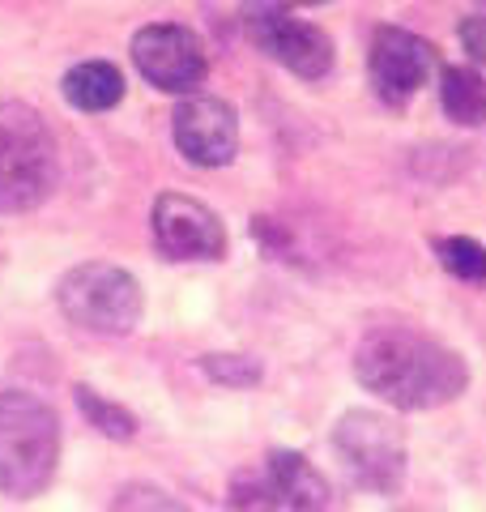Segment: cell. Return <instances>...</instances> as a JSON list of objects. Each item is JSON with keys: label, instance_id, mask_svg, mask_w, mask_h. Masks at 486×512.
<instances>
[{"label": "cell", "instance_id": "obj_1", "mask_svg": "<svg viewBox=\"0 0 486 512\" xmlns=\"http://www.w3.org/2000/svg\"><path fill=\"white\" fill-rule=\"evenodd\" d=\"M354 376L397 410H440L469 389V367L452 346L410 325H380L354 350Z\"/></svg>", "mask_w": 486, "mask_h": 512}, {"label": "cell", "instance_id": "obj_2", "mask_svg": "<svg viewBox=\"0 0 486 512\" xmlns=\"http://www.w3.org/2000/svg\"><path fill=\"white\" fill-rule=\"evenodd\" d=\"M60 461V419L35 393H0V491L35 500Z\"/></svg>", "mask_w": 486, "mask_h": 512}, {"label": "cell", "instance_id": "obj_3", "mask_svg": "<svg viewBox=\"0 0 486 512\" xmlns=\"http://www.w3.org/2000/svg\"><path fill=\"white\" fill-rule=\"evenodd\" d=\"M60 180L56 137L30 103H0V214H30Z\"/></svg>", "mask_w": 486, "mask_h": 512}, {"label": "cell", "instance_id": "obj_4", "mask_svg": "<svg viewBox=\"0 0 486 512\" xmlns=\"http://www.w3.org/2000/svg\"><path fill=\"white\" fill-rule=\"evenodd\" d=\"M56 303L64 320L94 338H128L141 325V282L120 265L86 261L73 265L56 286Z\"/></svg>", "mask_w": 486, "mask_h": 512}, {"label": "cell", "instance_id": "obj_5", "mask_svg": "<svg viewBox=\"0 0 486 512\" xmlns=\"http://www.w3.org/2000/svg\"><path fill=\"white\" fill-rule=\"evenodd\" d=\"M333 448L363 491L393 495L405 483V436L376 410H350L333 427Z\"/></svg>", "mask_w": 486, "mask_h": 512}, {"label": "cell", "instance_id": "obj_6", "mask_svg": "<svg viewBox=\"0 0 486 512\" xmlns=\"http://www.w3.org/2000/svg\"><path fill=\"white\" fill-rule=\"evenodd\" d=\"M239 18H243V35L252 39V47H261L269 60H278L282 69L303 77V82H320L333 69L337 52H333V39L320 26L290 18L286 9L265 5V0H248Z\"/></svg>", "mask_w": 486, "mask_h": 512}, {"label": "cell", "instance_id": "obj_7", "mask_svg": "<svg viewBox=\"0 0 486 512\" xmlns=\"http://www.w3.org/2000/svg\"><path fill=\"white\" fill-rule=\"evenodd\" d=\"M128 52H133L137 73L162 94H192L209 73V56H205V43L197 39V30L175 26V22L141 26Z\"/></svg>", "mask_w": 486, "mask_h": 512}, {"label": "cell", "instance_id": "obj_8", "mask_svg": "<svg viewBox=\"0 0 486 512\" xmlns=\"http://www.w3.org/2000/svg\"><path fill=\"white\" fill-rule=\"evenodd\" d=\"M154 244L167 261H222L226 227L205 201L184 192H162L154 201Z\"/></svg>", "mask_w": 486, "mask_h": 512}, {"label": "cell", "instance_id": "obj_9", "mask_svg": "<svg viewBox=\"0 0 486 512\" xmlns=\"http://www.w3.org/2000/svg\"><path fill=\"white\" fill-rule=\"evenodd\" d=\"M435 43H427L423 35L405 26H376L371 35V56H367V69H371V86L388 107H401L410 103L418 90L431 82L435 73Z\"/></svg>", "mask_w": 486, "mask_h": 512}, {"label": "cell", "instance_id": "obj_10", "mask_svg": "<svg viewBox=\"0 0 486 512\" xmlns=\"http://www.w3.org/2000/svg\"><path fill=\"white\" fill-rule=\"evenodd\" d=\"M171 137L188 163L197 167H226L239 154V116L226 99H209V94H192L175 107Z\"/></svg>", "mask_w": 486, "mask_h": 512}, {"label": "cell", "instance_id": "obj_11", "mask_svg": "<svg viewBox=\"0 0 486 512\" xmlns=\"http://www.w3.org/2000/svg\"><path fill=\"white\" fill-rule=\"evenodd\" d=\"M269 474H273V487H278V500L286 512H324L329 508V483H324V474L307 461L303 453H269Z\"/></svg>", "mask_w": 486, "mask_h": 512}, {"label": "cell", "instance_id": "obj_12", "mask_svg": "<svg viewBox=\"0 0 486 512\" xmlns=\"http://www.w3.org/2000/svg\"><path fill=\"white\" fill-rule=\"evenodd\" d=\"M60 94H64V103L77 111H111L124 99V77L116 64H107V60H81L64 73Z\"/></svg>", "mask_w": 486, "mask_h": 512}, {"label": "cell", "instance_id": "obj_13", "mask_svg": "<svg viewBox=\"0 0 486 512\" xmlns=\"http://www.w3.org/2000/svg\"><path fill=\"white\" fill-rule=\"evenodd\" d=\"M440 107L452 124L486 128V77L474 64H448L440 73Z\"/></svg>", "mask_w": 486, "mask_h": 512}, {"label": "cell", "instance_id": "obj_14", "mask_svg": "<svg viewBox=\"0 0 486 512\" xmlns=\"http://www.w3.org/2000/svg\"><path fill=\"white\" fill-rule=\"evenodd\" d=\"M431 248L452 278H461L469 286H486V244H478L469 235H440V239H431Z\"/></svg>", "mask_w": 486, "mask_h": 512}, {"label": "cell", "instance_id": "obj_15", "mask_svg": "<svg viewBox=\"0 0 486 512\" xmlns=\"http://www.w3.org/2000/svg\"><path fill=\"white\" fill-rule=\"evenodd\" d=\"M226 508L231 512H278V487H273V474L269 466H248L231 478L226 487Z\"/></svg>", "mask_w": 486, "mask_h": 512}, {"label": "cell", "instance_id": "obj_16", "mask_svg": "<svg viewBox=\"0 0 486 512\" xmlns=\"http://www.w3.org/2000/svg\"><path fill=\"white\" fill-rule=\"evenodd\" d=\"M77 406H81V414L90 419V427H94V431H103L107 440H133V436H137L133 410H124V406H116V402H107L103 393L86 389V384L77 389Z\"/></svg>", "mask_w": 486, "mask_h": 512}, {"label": "cell", "instance_id": "obj_17", "mask_svg": "<svg viewBox=\"0 0 486 512\" xmlns=\"http://www.w3.org/2000/svg\"><path fill=\"white\" fill-rule=\"evenodd\" d=\"M201 367L214 384H231V389H252L261 380V363L248 355H205Z\"/></svg>", "mask_w": 486, "mask_h": 512}, {"label": "cell", "instance_id": "obj_18", "mask_svg": "<svg viewBox=\"0 0 486 512\" xmlns=\"http://www.w3.org/2000/svg\"><path fill=\"white\" fill-rule=\"evenodd\" d=\"M111 512H188V508H184L180 500H171L167 491L145 487V483H133V487H124V491L116 495Z\"/></svg>", "mask_w": 486, "mask_h": 512}, {"label": "cell", "instance_id": "obj_19", "mask_svg": "<svg viewBox=\"0 0 486 512\" xmlns=\"http://www.w3.org/2000/svg\"><path fill=\"white\" fill-rule=\"evenodd\" d=\"M461 43L478 64H486V22H478V18L461 22Z\"/></svg>", "mask_w": 486, "mask_h": 512}, {"label": "cell", "instance_id": "obj_20", "mask_svg": "<svg viewBox=\"0 0 486 512\" xmlns=\"http://www.w3.org/2000/svg\"><path fill=\"white\" fill-rule=\"evenodd\" d=\"M273 5H278V9H286V5H299V9H303V5H324V0H273Z\"/></svg>", "mask_w": 486, "mask_h": 512}]
</instances>
